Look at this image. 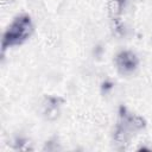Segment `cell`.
<instances>
[{
    "label": "cell",
    "mask_w": 152,
    "mask_h": 152,
    "mask_svg": "<svg viewBox=\"0 0 152 152\" xmlns=\"http://www.w3.org/2000/svg\"><path fill=\"white\" fill-rule=\"evenodd\" d=\"M145 127V120L129 112L125 107H120L119 112V120L115 128L114 139L118 144H126L137 132L141 131Z\"/></svg>",
    "instance_id": "6da1fadb"
},
{
    "label": "cell",
    "mask_w": 152,
    "mask_h": 152,
    "mask_svg": "<svg viewBox=\"0 0 152 152\" xmlns=\"http://www.w3.org/2000/svg\"><path fill=\"white\" fill-rule=\"evenodd\" d=\"M32 28L33 26L30 15L27 14L18 15L4 33L2 44H1L2 50L23 44L31 36Z\"/></svg>",
    "instance_id": "7a4b0ae2"
},
{
    "label": "cell",
    "mask_w": 152,
    "mask_h": 152,
    "mask_svg": "<svg viewBox=\"0 0 152 152\" xmlns=\"http://www.w3.org/2000/svg\"><path fill=\"white\" fill-rule=\"evenodd\" d=\"M115 65H116L118 71L121 75H129L137 69L138 58L132 51L125 50V51H121L116 55Z\"/></svg>",
    "instance_id": "3957f363"
},
{
    "label": "cell",
    "mask_w": 152,
    "mask_h": 152,
    "mask_svg": "<svg viewBox=\"0 0 152 152\" xmlns=\"http://www.w3.org/2000/svg\"><path fill=\"white\" fill-rule=\"evenodd\" d=\"M58 101H61L59 97H48V103H46V110L45 113L48 115L50 114H53L56 115L57 112H58Z\"/></svg>",
    "instance_id": "277c9868"
},
{
    "label": "cell",
    "mask_w": 152,
    "mask_h": 152,
    "mask_svg": "<svg viewBox=\"0 0 152 152\" xmlns=\"http://www.w3.org/2000/svg\"><path fill=\"white\" fill-rule=\"evenodd\" d=\"M121 8H122V2L120 0H113L109 4V13L112 17L116 18L120 13H121Z\"/></svg>",
    "instance_id": "5b68a950"
}]
</instances>
